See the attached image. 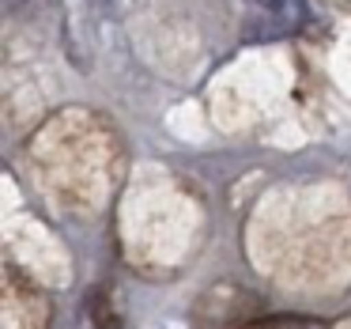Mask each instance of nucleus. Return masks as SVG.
<instances>
[{"mask_svg":"<svg viewBox=\"0 0 351 329\" xmlns=\"http://www.w3.org/2000/svg\"><path fill=\"white\" fill-rule=\"evenodd\" d=\"M87 318H91L99 329H114V326H117L114 310H110L106 291H95V295H87Z\"/></svg>","mask_w":351,"mask_h":329,"instance_id":"1","label":"nucleus"},{"mask_svg":"<svg viewBox=\"0 0 351 329\" xmlns=\"http://www.w3.org/2000/svg\"><path fill=\"white\" fill-rule=\"evenodd\" d=\"M16 4H19V0H8V8H16Z\"/></svg>","mask_w":351,"mask_h":329,"instance_id":"2","label":"nucleus"}]
</instances>
